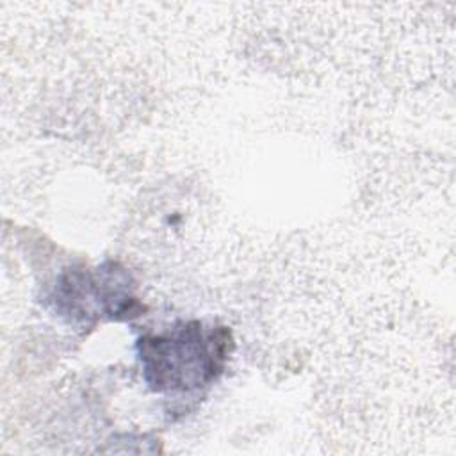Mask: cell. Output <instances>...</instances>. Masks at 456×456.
Returning <instances> with one entry per match:
<instances>
[{
	"label": "cell",
	"mask_w": 456,
	"mask_h": 456,
	"mask_svg": "<svg viewBox=\"0 0 456 456\" xmlns=\"http://www.w3.org/2000/svg\"><path fill=\"white\" fill-rule=\"evenodd\" d=\"M226 354V337L205 333L200 322L159 337L141 340V360L146 379L157 390L192 388L221 369Z\"/></svg>",
	"instance_id": "1"
}]
</instances>
